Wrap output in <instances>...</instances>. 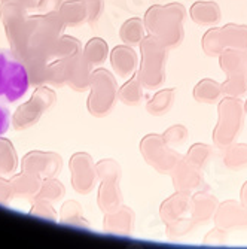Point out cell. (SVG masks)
I'll return each instance as SVG.
<instances>
[{"label":"cell","mask_w":247,"mask_h":249,"mask_svg":"<svg viewBox=\"0 0 247 249\" xmlns=\"http://www.w3.org/2000/svg\"><path fill=\"white\" fill-rule=\"evenodd\" d=\"M244 112H246V114H247V100L244 102Z\"/></svg>","instance_id":"26"},{"label":"cell","mask_w":247,"mask_h":249,"mask_svg":"<svg viewBox=\"0 0 247 249\" xmlns=\"http://www.w3.org/2000/svg\"><path fill=\"white\" fill-rule=\"evenodd\" d=\"M192 196L191 193L176 191L173 196L165 198L160 206V218L167 225L191 213Z\"/></svg>","instance_id":"10"},{"label":"cell","mask_w":247,"mask_h":249,"mask_svg":"<svg viewBox=\"0 0 247 249\" xmlns=\"http://www.w3.org/2000/svg\"><path fill=\"white\" fill-rule=\"evenodd\" d=\"M9 125H11V112L2 102H0V136L8 131Z\"/></svg>","instance_id":"24"},{"label":"cell","mask_w":247,"mask_h":249,"mask_svg":"<svg viewBox=\"0 0 247 249\" xmlns=\"http://www.w3.org/2000/svg\"><path fill=\"white\" fill-rule=\"evenodd\" d=\"M142 64L139 79L148 89H158L165 82V66L168 48L153 35H148L140 42Z\"/></svg>","instance_id":"3"},{"label":"cell","mask_w":247,"mask_h":249,"mask_svg":"<svg viewBox=\"0 0 247 249\" xmlns=\"http://www.w3.org/2000/svg\"><path fill=\"white\" fill-rule=\"evenodd\" d=\"M214 225L228 233L241 231L247 229V206L241 201L225 200L219 203L214 213Z\"/></svg>","instance_id":"7"},{"label":"cell","mask_w":247,"mask_h":249,"mask_svg":"<svg viewBox=\"0 0 247 249\" xmlns=\"http://www.w3.org/2000/svg\"><path fill=\"white\" fill-rule=\"evenodd\" d=\"M163 138L164 141L170 145V146H179V145H183L188 138H189V130L182 125V124H176L168 127L164 133H163Z\"/></svg>","instance_id":"22"},{"label":"cell","mask_w":247,"mask_h":249,"mask_svg":"<svg viewBox=\"0 0 247 249\" xmlns=\"http://www.w3.org/2000/svg\"><path fill=\"white\" fill-rule=\"evenodd\" d=\"M227 242H228V231L222 230L219 227H214L203 239V243L207 246H222V245H227Z\"/></svg>","instance_id":"23"},{"label":"cell","mask_w":247,"mask_h":249,"mask_svg":"<svg viewBox=\"0 0 247 249\" xmlns=\"http://www.w3.org/2000/svg\"><path fill=\"white\" fill-rule=\"evenodd\" d=\"M223 164L230 170H243L247 167V143H234L225 149Z\"/></svg>","instance_id":"16"},{"label":"cell","mask_w":247,"mask_h":249,"mask_svg":"<svg viewBox=\"0 0 247 249\" xmlns=\"http://www.w3.org/2000/svg\"><path fill=\"white\" fill-rule=\"evenodd\" d=\"M122 37L131 45H140V42L146 37V27L143 19L132 18L127 21L122 27Z\"/></svg>","instance_id":"19"},{"label":"cell","mask_w":247,"mask_h":249,"mask_svg":"<svg viewBox=\"0 0 247 249\" xmlns=\"http://www.w3.org/2000/svg\"><path fill=\"white\" fill-rule=\"evenodd\" d=\"M244 103L240 97L223 96L217 103V123L213 130V145L225 151L234 145L244 125Z\"/></svg>","instance_id":"2"},{"label":"cell","mask_w":247,"mask_h":249,"mask_svg":"<svg viewBox=\"0 0 247 249\" xmlns=\"http://www.w3.org/2000/svg\"><path fill=\"white\" fill-rule=\"evenodd\" d=\"M217 206H219V200L216 198V196L210 193L207 188L204 190L201 188L195 191V194L192 196L189 216L194 219L197 225H204L214 218Z\"/></svg>","instance_id":"9"},{"label":"cell","mask_w":247,"mask_h":249,"mask_svg":"<svg viewBox=\"0 0 247 249\" xmlns=\"http://www.w3.org/2000/svg\"><path fill=\"white\" fill-rule=\"evenodd\" d=\"M212 157H213V151H212V146L207 145V143H194L188 152L185 154L183 157V160L197 167V169H201V170H204L207 167V164L210 163L212 160Z\"/></svg>","instance_id":"15"},{"label":"cell","mask_w":247,"mask_h":249,"mask_svg":"<svg viewBox=\"0 0 247 249\" xmlns=\"http://www.w3.org/2000/svg\"><path fill=\"white\" fill-rule=\"evenodd\" d=\"M176 102V89L174 88H163L155 93V96L149 100L146 109L152 117H164L171 110Z\"/></svg>","instance_id":"14"},{"label":"cell","mask_w":247,"mask_h":249,"mask_svg":"<svg viewBox=\"0 0 247 249\" xmlns=\"http://www.w3.org/2000/svg\"><path fill=\"white\" fill-rule=\"evenodd\" d=\"M186 9L182 3L171 2L167 5H152L143 18L146 32L158 37L168 50L181 47L185 39L183 22Z\"/></svg>","instance_id":"1"},{"label":"cell","mask_w":247,"mask_h":249,"mask_svg":"<svg viewBox=\"0 0 247 249\" xmlns=\"http://www.w3.org/2000/svg\"><path fill=\"white\" fill-rule=\"evenodd\" d=\"M115 67H118V71L122 75H130L137 64V57L136 53L130 48H118L115 51Z\"/></svg>","instance_id":"20"},{"label":"cell","mask_w":247,"mask_h":249,"mask_svg":"<svg viewBox=\"0 0 247 249\" xmlns=\"http://www.w3.org/2000/svg\"><path fill=\"white\" fill-rule=\"evenodd\" d=\"M201 48L207 57H219L225 50H247V26L228 22L223 27H210L203 39Z\"/></svg>","instance_id":"5"},{"label":"cell","mask_w":247,"mask_h":249,"mask_svg":"<svg viewBox=\"0 0 247 249\" xmlns=\"http://www.w3.org/2000/svg\"><path fill=\"white\" fill-rule=\"evenodd\" d=\"M240 201L243 203L244 206H247V180L243 184L241 191H240Z\"/></svg>","instance_id":"25"},{"label":"cell","mask_w":247,"mask_h":249,"mask_svg":"<svg viewBox=\"0 0 247 249\" xmlns=\"http://www.w3.org/2000/svg\"><path fill=\"white\" fill-rule=\"evenodd\" d=\"M29 73L9 50L0 48V99L16 102L27 93Z\"/></svg>","instance_id":"4"},{"label":"cell","mask_w":247,"mask_h":249,"mask_svg":"<svg viewBox=\"0 0 247 249\" xmlns=\"http://www.w3.org/2000/svg\"><path fill=\"white\" fill-rule=\"evenodd\" d=\"M217 58L220 71L225 75L247 76V50H225Z\"/></svg>","instance_id":"12"},{"label":"cell","mask_w":247,"mask_h":249,"mask_svg":"<svg viewBox=\"0 0 247 249\" xmlns=\"http://www.w3.org/2000/svg\"><path fill=\"white\" fill-rule=\"evenodd\" d=\"M189 17L195 24L201 27H213L220 21L222 12L216 2L212 0H198L192 3L189 9Z\"/></svg>","instance_id":"11"},{"label":"cell","mask_w":247,"mask_h":249,"mask_svg":"<svg viewBox=\"0 0 247 249\" xmlns=\"http://www.w3.org/2000/svg\"><path fill=\"white\" fill-rule=\"evenodd\" d=\"M140 151L146 163L161 175H171L174 167L183 160V155L174 151L158 133L145 136L140 142Z\"/></svg>","instance_id":"6"},{"label":"cell","mask_w":247,"mask_h":249,"mask_svg":"<svg viewBox=\"0 0 247 249\" xmlns=\"http://www.w3.org/2000/svg\"><path fill=\"white\" fill-rule=\"evenodd\" d=\"M143 88L139 78L131 79L122 89V100L128 105H139L143 99Z\"/></svg>","instance_id":"21"},{"label":"cell","mask_w":247,"mask_h":249,"mask_svg":"<svg viewBox=\"0 0 247 249\" xmlns=\"http://www.w3.org/2000/svg\"><path fill=\"white\" fill-rule=\"evenodd\" d=\"M220 85H222L223 96L243 97L247 94V76L246 75H227V79Z\"/></svg>","instance_id":"18"},{"label":"cell","mask_w":247,"mask_h":249,"mask_svg":"<svg viewBox=\"0 0 247 249\" xmlns=\"http://www.w3.org/2000/svg\"><path fill=\"white\" fill-rule=\"evenodd\" d=\"M198 225L194 222L191 216H183L171 224L165 225V234L171 240H181L186 236H189Z\"/></svg>","instance_id":"17"},{"label":"cell","mask_w":247,"mask_h":249,"mask_svg":"<svg viewBox=\"0 0 247 249\" xmlns=\"http://www.w3.org/2000/svg\"><path fill=\"white\" fill-rule=\"evenodd\" d=\"M170 176H171L174 191H185L192 194L201 188H204L206 184L203 170L188 164L185 160H182L174 167Z\"/></svg>","instance_id":"8"},{"label":"cell","mask_w":247,"mask_h":249,"mask_svg":"<svg viewBox=\"0 0 247 249\" xmlns=\"http://www.w3.org/2000/svg\"><path fill=\"white\" fill-rule=\"evenodd\" d=\"M192 96H194L195 102H198V103L216 105L223 97L222 85H220V82H217L214 79L204 78V79H201L199 82L195 84Z\"/></svg>","instance_id":"13"}]
</instances>
